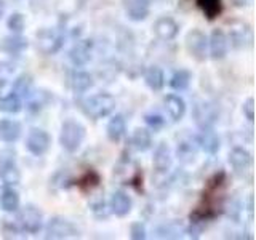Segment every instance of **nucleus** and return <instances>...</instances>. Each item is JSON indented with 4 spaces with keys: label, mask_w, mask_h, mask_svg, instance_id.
Returning a JSON list of instances; mask_svg holds the SVG:
<instances>
[{
    "label": "nucleus",
    "mask_w": 256,
    "mask_h": 240,
    "mask_svg": "<svg viewBox=\"0 0 256 240\" xmlns=\"http://www.w3.org/2000/svg\"><path fill=\"white\" fill-rule=\"evenodd\" d=\"M80 109H82V112L86 117H90L93 120L104 118L114 112L116 100L112 94L101 92V93H96V94L90 96V98H86L85 101H82Z\"/></svg>",
    "instance_id": "obj_1"
},
{
    "label": "nucleus",
    "mask_w": 256,
    "mask_h": 240,
    "mask_svg": "<svg viewBox=\"0 0 256 240\" xmlns=\"http://www.w3.org/2000/svg\"><path fill=\"white\" fill-rule=\"evenodd\" d=\"M86 130L85 126L77 122V120H66L61 125V132H60V144L64 150L68 152H77L82 146V142L85 140Z\"/></svg>",
    "instance_id": "obj_2"
},
{
    "label": "nucleus",
    "mask_w": 256,
    "mask_h": 240,
    "mask_svg": "<svg viewBox=\"0 0 256 240\" xmlns=\"http://www.w3.org/2000/svg\"><path fill=\"white\" fill-rule=\"evenodd\" d=\"M64 45V36L60 30L44 28L36 34V46L42 54L58 53Z\"/></svg>",
    "instance_id": "obj_3"
},
{
    "label": "nucleus",
    "mask_w": 256,
    "mask_h": 240,
    "mask_svg": "<svg viewBox=\"0 0 256 240\" xmlns=\"http://www.w3.org/2000/svg\"><path fill=\"white\" fill-rule=\"evenodd\" d=\"M42 224L44 213L34 205L22 206L18 213V218H16V226L24 232H29V234H37L42 229Z\"/></svg>",
    "instance_id": "obj_4"
},
{
    "label": "nucleus",
    "mask_w": 256,
    "mask_h": 240,
    "mask_svg": "<svg viewBox=\"0 0 256 240\" xmlns=\"http://www.w3.org/2000/svg\"><path fill=\"white\" fill-rule=\"evenodd\" d=\"M186 50L190 58H194L198 62H204L206 60V48H208V38L200 29H192L186 34L184 38Z\"/></svg>",
    "instance_id": "obj_5"
},
{
    "label": "nucleus",
    "mask_w": 256,
    "mask_h": 240,
    "mask_svg": "<svg viewBox=\"0 0 256 240\" xmlns=\"http://www.w3.org/2000/svg\"><path fill=\"white\" fill-rule=\"evenodd\" d=\"M52 146V136L42 128H32L26 138V148L32 156L42 157Z\"/></svg>",
    "instance_id": "obj_6"
},
{
    "label": "nucleus",
    "mask_w": 256,
    "mask_h": 240,
    "mask_svg": "<svg viewBox=\"0 0 256 240\" xmlns=\"http://www.w3.org/2000/svg\"><path fill=\"white\" fill-rule=\"evenodd\" d=\"M46 238H72L78 236L77 228L70 221L54 216L46 224Z\"/></svg>",
    "instance_id": "obj_7"
},
{
    "label": "nucleus",
    "mask_w": 256,
    "mask_h": 240,
    "mask_svg": "<svg viewBox=\"0 0 256 240\" xmlns=\"http://www.w3.org/2000/svg\"><path fill=\"white\" fill-rule=\"evenodd\" d=\"M228 40L230 42V45L236 48V50H244V48L250 46L252 42H253L252 28L248 26V24L240 22V21L232 22Z\"/></svg>",
    "instance_id": "obj_8"
},
{
    "label": "nucleus",
    "mask_w": 256,
    "mask_h": 240,
    "mask_svg": "<svg viewBox=\"0 0 256 240\" xmlns=\"http://www.w3.org/2000/svg\"><path fill=\"white\" fill-rule=\"evenodd\" d=\"M194 120L198 128H213L218 120V110L212 102L200 101L194 106Z\"/></svg>",
    "instance_id": "obj_9"
},
{
    "label": "nucleus",
    "mask_w": 256,
    "mask_h": 240,
    "mask_svg": "<svg viewBox=\"0 0 256 240\" xmlns=\"http://www.w3.org/2000/svg\"><path fill=\"white\" fill-rule=\"evenodd\" d=\"M92 53H93V42L90 38H84L72 45L70 52H69V60L74 66L82 68L85 64L90 62Z\"/></svg>",
    "instance_id": "obj_10"
},
{
    "label": "nucleus",
    "mask_w": 256,
    "mask_h": 240,
    "mask_svg": "<svg viewBox=\"0 0 256 240\" xmlns=\"http://www.w3.org/2000/svg\"><path fill=\"white\" fill-rule=\"evenodd\" d=\"M210 56L214 61H221L226 58L228 50H229V40L228 36L224 34L221 29H214L210 36Z\"/></svg>",
    "instance_id": "obj_11"
},
{
    "label": "nucleus",
    "mask_w": 256,
    "mask_h": 240,
    "mask_svg": "<svg viewBox=\"0 0 256 240\" xmlns=\"http://www.w3.org/2000/svg\"><path fill=\"white\" fill-rule=\"evenodd\" d=\"M28 46H29V40L26 37H22L21 34L5 36L0 40V52L10 56H20L21 53L28 50Z\"/></svg>",
    "instance_id": "obj_12"
},
{
    "label": "nucleus",
    "mask_w": 256,
    "mask_h": 240,
    "mask_svg": "<svg viewBox=\"0 0 256 240\" xmlns=\"http://www.w3.org/2000/svg\"><path fill=\"white\" fill-rule=\"evenodd\" d=\"M196 141L198 144V148L204 149L210 156L218 154V150L221 148V140L213 128H200V133L197 134Z\"/></svg>",
    "instance_id": "obj_13"
},
{
    "label": "nucleus",
    "mask_w": 256,
    "mask_h": 240,
    "mask_svg": "<svg viewBox=\"0 0 256 240\" xmlns=\"http://www.w3.org/2000/svg\"><path fill=\"white\" fill-rule=\"evenodd\" d=\"M180 32V24L176 22L170 16H162L154 22V34L157 38L168 42V40H173Z\"/></svg>",
    "instance_id": "obj_14"
},
{
    "label": "nucleus",
    "mask_w": 256,
    "mask_h": 240,
    "mask_svg": "<svg viewBox=\"0 0 256 240\" xmlns=\"http://www.w3.org/2000/svg\"><path fill=\"white\" fill-rule=\"evenodd\" d=\"M152 0H124V8L128 20L140 22L149 16V6Z\"/></svg>",
    "instance_id": "obj_15"
},
{
    "label": "nucleus",
    "mask_w": 256,
    "mask_h": 240,
    "mask_svg": "<svg viewBox=\"0 0 256 240\" xmlns=\"http://www.w3.org/2000/svg\"><path fill=\"white\" fill-rule=\"evenodd\" d=\"M132 206H133V202L126 192L116 190L114 194H112L110 204H109L110 213H114L116 216H118V218H124V216H126L132 212Z\"/></svg>",
    "instance_id": "obj_16"
},
{
    "label": "nucleus",
    "mask_w": 256,
    "mask_h": 240,
    "mask_svg": "<svg viewBox=\"0 0 256 240\" xmlns=\"http://www.w3.org/2000/svg\"><path fill=\"white\" fill-rule=\"evenodd\" d=\"M22 126L20 122L12 118H2L0 120V141L13 144L21 138Z\"/></svg>",
    "instance_id": "obj_17"
},
{
    "label": "nucleus",
    "mask_w": 256,
    "mask_h": 240,
    "mask_svg": "<svg viewBox=\"0 0 256 240\" xmlns=\"http://www.w3.org/2000/svg\"><path fill=\"white\" fill-rule=\"evenodd\" d=\"M154 166L158 173H166L172 168L173 157H172V149L168 148V144L162 141L154 150Z\"/></svg>",
    "instance_id": "obj_18"
},
{
    "label": "nucleus",
    "mask_w": 256,
    "mask_h": 240,
    "mask_svg": "<svg viewBox=\"0 0 256 240\" xmlns=\"http://www.w3.org/2000/svg\"><path fill=\"white\" fill-rule=\"evenodd\" d=\"M164 106L173 122H180L186 114V101L178 94H166L164 98Z\"/></svg>",
    "instance_id": "obj_19"
},
{
    "label": "nucleus",
    "mask_w": 256,
    "mask_h": 240,
    "mask_svg": "<svg viewBox=\"0 0 256 240\" xmlns=\"http://www.w3.org/2000/svg\"><path fill=\"white\" fill-rule=\"evenodd\" d=\"M229 164L232 165L236 172H245L252 166L253 157L252 154L244 148H234L229 152Z\"/></svg>",
    "instance_id": "obj_20"
},
{
    "label": "nucleus",
    "mask_w": 256,
    "mask_h": 240,
    "mask_svg": "<svg viewBox=\"0 0 256 240\" xmlns=\"http://www.w3.org/2000/svg\"><path fill=\"white\" fill-rule=\"evenodd\" d=\"M125 132H126V122H125L124 116L117 114L109 120V124L106 126V134L110 142L117 144L122 141V138L125 136Z\"/></svg>",
    "instance_id": "obj_21"
},
{
    "label": "nucleus",
    "mask_w": 256,
    "mask_h": 240,
    "mask_svg": "<svg viewBox=\"0 0 256 240\" xmlns=\"http://www.w3.org/2000/svg\"><path fill=\"white\" fill-rule=\"evenodd\" d=\"M197 150H198V144L196 140H184L178 144V148H176V157H178L182 164H190L196 160Z\"/></svg>",
    "instance_id": "obj_22"
},
{
    "label": "nucleus",
    "mask_w": 256,
    "mask_h": 240,
    "mask_svg": "<svg viewBox=\"0 0 256 240\" xmlns=\"http://www.w3.org/2000/svg\"><path fill=\"white\" fill-rule=\"evenodd\" d=\"M0 208L6 213L20 210V194L13 188H4V190L0 192Z\"/></svg>",
    "instance_id": "obj_23"
},
{
    "label": "nucleus",
    "mask_w": 256,
    "mask_h": 240,
    "mask_svg": "<svg viewBox=\"0 0 256 240\" xmlns=\"http://www.w3.org/2000/svg\"><path fill=\"white\" fill-rule=\"evenodd\" d=\"M144 82L152 92H160L165 85V76L164 70L158 66H149L144 72Z\"/></svg>",
    "instance_id": "obj_24"
},
{
    "label": "nucleus",
    "mask_w": 256,
    "mask_h": 240,
    "mask_svg": "<svg viewBox=\"0 0 256 240\" xmlns=\"http://www.w3.org/2000/svg\"><path fill=\"white\" fill-rule=\"evenodd\" d=\"M93 76L85 70H76L70 77V86L76 93H84L93 86Z\"/></svg>",
    "instance_id": "obj_25"
},
{
    "label": "nucleus",
    "mask_w": 256,
    "mask_h": 240,
    "mask_svg": "<svg viewBox=\"0 0 256 240\" xmlns=\"http://www.w3.org/2000/svg\"><path fill=\"white\" fill-rule=\"evenodd\" d=\"M132 146L140 152H146L152 148V134L148 128H136L132 134Z\"/></svg>",
    "instance_id": "obj_26"
},
{
    "label": "nucleus",
    "mask_w": 256,
    "mask_h": 240,
    "mask_svg": "<svg viewBox=\"0 0 256 240\" xmlns=\"http://www.w3.org/2000/svg\"><path fill=\"white\" fill-rule=\"evenodd\" d=\"M196 4L208 21L216 20L222 13V0H196Z\"/></svg>",
    "instance_id": "obj_27"
},
{
    "label": "nucleus",
    "mask_w": 256,
    "mask_h": 240,
    "mask_svg": "<svg viewBox=\"0 0 256 240\" xmlns=\"http://www.w3.org/2000/svg\"><path fill=\"white\" fill-rule=\"evenodd\" d=\"M20 181H21V173L18 170V166H16V164L0 166V182L4 184V188L18 186Z\"/></svg>",
    "instance_id": "obj_28"
},
{
    "label": "nucleus",
    "mask_w": 256,
    "mask_h": 240,
    "mask_svg": "<svg viewBox=\"0 0 256 240\" xmlns=\"http://www.w3.org/2000/svg\"><path fill=\"white\" fill-rule=\"evenodd\" d=\"M32 88H34V80H32V76L21 74V76L16 77V80L13 82L12 92L14 94H18L20 98H28V96L32 93Z\"/></svg>",
    "instance_id": "obj_29"
},
{
    "label": "nucleus",
    "mask_w": 256,
    "mask_h": 240,
    "mask_svg": "<svg viewBox=\"0 0 256 240\" xmlns=\"http://www.w3.org/2000/svg\"><path fill=\"white\" fill-rule=\"evenodd\" d=\"M192 82V74L188 69H178L170 78V86L176 92H186Z\"/></svg>",
    "instance_id": "obj_30"
},
{
    "label": "nucleus",
    "mask_w": 256,
    "mask_h": 240,
    "mask_svg": "<svg viewBox=\"0 0 256 240\" xmlns=\"http://www.w3.org/2000/svg\"><path fill=\"white\" fill-rule=\"evenodd\" d=\"M28 98H29L28 110L30 112V114H38V112L42 110L44 108H46V104L50 102L52 96H50V93H46V92H37L36 94L30 93Z\"/></svg>",
    "instance_id": "obj_31"
},
{
    "label": "nucleus",
    "mask_w": 256,
    "mask_h": 240,
    "mask_svg": "<svg viewBox=\"0 0 256 240\" xmlns=\"http://www.w3.org/2000/svg\"><path fill=\"white\" fill-rule=\"evenodd\" d=\"M21 108H22L21 98L18 94H14L13 92L0 98V112H5V114H18Z\"/></svg>",
    "instance_id": "obj_32"
},
{
    "label": "nucleus",
    "mask_w": 256,
    "mask_h": 240,
    "mask_svg": "<svg viewBox=\"0 0 256 240\" xmlns=\"http://www.w3.org/2000/svg\"><path fill=\"white\" fill-rule=\"evenodd\" d=\"M100 181H101V178H100V174L96 173V172H93V170H90V172H86L82 178H80L78 181H77V186L82 189L84 192H86V190H92V189H94L96 186L100 184Z\"/></svg>",
    "instance_id": "obj_33"
},
{
    "label": "nucleus",
    "mask_w": 256,
    "mask_h": 240,
    "mask_svg": "<svg viewBox=\"0 0 256 240\" xmlns=\"http://www.w3.org/2000/svg\"><path fill=\"white\" fill-rule=\"evenodd\" d=\"M6 28L10 29L13 34H21V32L24 30V28H26V18H24L22 13H12L10 18H8L6 21Z\"/></svg>",
    "instance_id": "obj_34"
},
{
    "label": "nucleus",
    "mask_w": 256,
    "mask_h": 240,
    "mask_svg": "<svg viewBox=\"0 0 256 240\" xmlns=\"http://www.w3.org/2000/svg\"><path fill=\"white\" fill-rule=\"evenodd\" d=\"M14 64L10 61H0V90L12 82L14 74Z\"/></svg>",
    "instance_id": "obj_35"
},
{
    "label": "nucleus",
    "mask_w": 256,
    "mask_h": 240,
    "mask_svg": "<svg viewBox=\"0 0 256 240\" xmlns=\"http://www.w3.org/2000/svg\"><path fill=\"white\" fill-rule=\"evenodd\" d=\"M117 74H118V69H117V62L116 61H106L104 64H101L100 76H101V78L106 80V82H112V80H116Z\"/></svg>",
    "instance_id": "obj_36"
},
{
    "label": "nucleus",
    "mask_w": 256,
    "mask_h": 240,
    "mask_svg": "<svg viewBox=\"0 0 256 240\" xmlns=\"http://www.w3.org/2000/svg\"><path fill=\"white\" fill-rule=\"evenodd\" d=\"M144 122H146V125L152 132H160L165 126V118L157 114V112H149V114L144 116Z\"/></svg>",
    "instance_id": "obj_37"
},
{
    "label": "nucleus",
    "mask_w": 256,
    "mask_h": 240,
    "mask_svg": "<svg viewBox=\"0 0 256 240\" xmlns=\"http://www.w3.org/2000/svg\"><path fill=\"white\" fill-rule=\"evenodd\" d=\"M92 212L94 214V218L96 220H108L109 218V214H110V208L106 202H102V200H100V202H94L92 205Z\"/></svg>",
    "instance_id": "obj_38"
},
{
    "label": "nucleus",
    "mask_w": 256,
    "mask_h": 240,
    "mask_svg": "<svg viewBox=\"0 0 256 240\" xmlns=\"http://www.w3.org/2000/svg\"><path fill=\"white\" fill-rule=\"evenodd\" d=\"M16 157H18V154H16L14 149H2L0 150V166L14 165Z\"/></svg>",
    "instance_id": "obj_39"
},
{
    "label": "nucleus",
    "mask_w": 256,
    "mask_h": 240,
    "mask_svg": "<svg viewBox=\"0 0 256 240\" xmlns=\"http://www.w3.org/2000/svg\"><path fill=\"white\" fill-rule=\"evenodd\" d=\"M130 237L133 240H144L146 238V228H144V224L136 221L130 226Z\"/></svg>",
    "instance_id": "obj_40"
},
{
    "label": "nucleus",
    "mask_w": 256,
    "mask_h": 240,
    "mask_svg": "<svg viewBox=\"0 0 256 240\" xmlns=\"http://www.w3.org/2000/svg\"><path fill=\"white\" fill-rule=\"evenodd\" d=\"M244 114L248 120H250V122L254 120V100L253 98H248L244 102Z\"/></svg>",
    "instance_id": "obj_41"
},
{
    "label": "nucleus",
    "mask_w": 256,
    "mask_h": 240,
    "mask_svg": "<svg viewBox=\"0 0 256 240\" xmlns=\"http://www.w3.org/2000/svg\"><path fill=\"white\" fill-rule=\"evenodd\" d=\"M252 2H253V0H230V4L234 6H237V8H244L246 5H250Z\"/></svg>",
    "instance_id": "obj_42"
},
{
    "label": "nucleus",
    "mask_w": 256,
    "mask_h": 240,
    "mask_svg": "<svg viewBox=\"0 0 256 240\" xmlns=\"http://www.w3.org/2000/svg\"><path fill=\"white\" fill-rule=\"evenodd\" d=\"M5 10H6V4H5V0H0V21H2V18L5 16Z\"/></svg>",
    "instance_id": "obj_43"
},
{
    "label": "nucleus",
    "mask_w": 256,
    "mask_h": 240,
    "mask_svg": "<svg viewBox=\"0 0 256 240\" xmlns=\"http://www.w3.org/2000/svg\"><path fill=\"white\" fill-rule=\"evenodd\" d=\"M248 212H250V214L253 216V196L248 197Z\"/></svg>",
    "instance_id": "obj_44"
}]
</instances>
